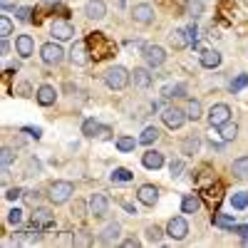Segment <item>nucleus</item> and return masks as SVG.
<instances>
[{"mask_svg":"<svg viewBox=\"0 0 248 248\" xmlns=\"http://www.w3.org/2000/svg\"><path fill=\"white\" fill-rule=\"evenodd\" d=\"M231 119V109L229 105H214L211 112H209V124L211 127H221V124H226Z\"/></svg>","mask_w":248,"mask_h":248,"instance_id":"1a4fd4ad","label":"nucleus"},{"mask_svg":"<svg viewBox=\"0 0 248 248\" xmlns=\"http://www.w3.org/2000/svg\"><path fill=\"white\" fill-rule=\"evenodd\" d=\"M70 60H72V65H87V62H90L87 43H75L72 50H70Z\"/></svg>","mask_w":248,"mask_h":248,"instance_id":"f8f14e48","label":"nucleus"},{"mask_svg":"<svg viewBox=\"0 0 248 248\" xmlns=\"http://www.w3.org/2000/svg\"><path fill=\"white\" fill-rule=\"evenodd\" d=\"M87 45L92 47V57L94 60H105L114 52V43L105 35V32H92L90 40H87Z\"/></svg>","mask_w":248,"mask_h":248,"instance_id":"f257e3e1","label":"nucleus"},{"mask_svg":"<svg viewBox=\"0 0 248 248\" xmlns=\"http://www.w3.org/2000/svg\"><path fill=\"white\" fill-rule=\"evenodd\" d=\"M161 119H164V124H167L169 129H179L181 124L186 122V112H181L179 107H167L164 114H161Z\"/></svg>","mask_w":248,"mask_h":248,"instance_id":"6e6552de","label":"nucleus"},{"mask_svg":"<svg viewBox=\"0 0 248 248\" xmlns=\"http://www.w3.org/2000/svg\"><path fill=\"white\" fill-rule=\"evenodd\" d=\"M32 226H40V229H52L55 218H52V214H50L47 209H37V211L32 214Z\"/></svg>","mask_w":248,"mask_h":248,"instance_id":"2eb2a0df","label":"nucleus"},{"mask_svg":"<svg viewBox=\"0 0 248 248\" xmlns=\"http://www.w3.org/2000/svg\"><path fill=\"white\" fill-rule=\"evenodd\" d=\"M199 147H201V139H199V137H186V141H184V154H196Z\"/></svg>","mask_w":248,"mask_h":248,"instance_id":"7c9ffc66","label":"nucleus"},{"mask_svg":"<svg viewBox=\"0 0 248 248\" xmlns=\"http://www.w3.org/2000/svg\"><path fill=\"white\" fill-rule=\"evenodd\" d=\"M132 179H134V174H132L129 169H124V167H117V169L112 171V181L124 184V181H132Z\"/></svg>","mask_w":248,"mask_h":248,"instance_id":"c756f323","label":"nucleus"},{"mask_svg":"<svg viewBox=\"0 0 248 248\" xmlns=\"http://www.w3.org/2000/svg\"><path fill=\"white\" fill-rule=\"evenodd\" d=\"M231 174L236 179H248V156H241L231 164Z\"/></svg>","mask_w":248,"mask_h":248,"instance_id":"4be33fe9","label":"nucleus"},{"mask_svg":"<svg viewBox=\"0 0 248 248\" xmlns=\"http://www.w3.org/2000/svg\"><path fill=\"white\" fill-rule=\"evenodd\" d=\"M147 241L149 243H159L161 241V229H159V226H149V229H147Z\"/></svg>","mask_w":248,"mask_h":248,"instance_id":"c9c22d12","label":"nucleus"},{"mask_svg":"<svg viewBox=\"0 0 248 248\" xmlns=\"http://www.w3.org/2000/svg\"><path fill=\"white\" fill-rule=\"evenodd\" d=\"M164 97H184L186 94V90H184V85H169V87H164V92H161Z\"/></svg>","mask_w":248,"mask_h":248,"instance_id":"f704fd0d","label":"nucleus"},{"mask_svg":"<svg viewBox=\"0 0 248 248\" xmlns=\"http://www.w3.org/2000/svg\"><path fill=\"white\" fill-rule=\"evenodd\" d=\"M13 32V23H10V17H0V37H8Z\"/></svg>","mask_w":248,"mask_h":248,"instance_id":"e433bc0d","label":"nucleus"},{"mask_svg":"<svg viewBox=\"0 0 248 248\" xmlns=\"http://www.w3.org/2000/svg\"><path fill=\"white\" fill-rule=\"evenodd\" d=\"M201 10H203L201 0H189V13H191V17H199V15H201Z\"/></svg>","mask_w":248,"mask_h":248,"instance_id":"79ce46f5","label":"nucleus"},{"mask_svg":"<svg viewBox=\"0 0 248 248\" xmlns=\"http://www.w3.org/2000/svg\"><path fill=\"white\" fill-rule=\"evenodd\" d=\"M186 117L194 119V122L201 117V102H199V99H191V102H189V107H186Z\"/></svg>","mask_w":248,"mask_h":248,"instance_id":"2f4dec72","label":"nucleus"},{"mask_svg":"<svg viewBox=\"0 0 248 248\" xmlns=\"http://www.w3.org/2000/svg\"><path fill=\"white\" fill-rule=\"evenodd\" d=\"M32 15V8H17V20H23V23H28Z\"/></svg>","mask_w":248,"mask_h":248,"instance_id":"c03bdc74","label":"nucleus"},{"mask_svg":"<svg viewBox=\"0 0 248 248\" xmlns=\"http://www.w3.org/2000/svg\"><path fill=\"white\" fill-rule=\"evenodd\" d=\"M167 233H169L174 241H181V238H186V233H189V223H186V218H181V216H174V218L167 223Z\"/></svg>","mask_w":248,"mask_h":248,"instance_id":"423d86ee","label":"nucleus"},{"mask_svg":"<svg viewBox=\"0 0 248 248\" xmlns=\"http://www.w3.org/2000/svg\"><path fill=\"white\" fill-rule=\"evenodd\" d=\"M72 243H75V246H90V243H92V238H90L85 231H77V233L72 236Z\"/></svg>","mask_w":248,"mask_h":248,"instance_id":"4c0bfd02","label":"nucleus"},{"mask_svg":"<svg viewBox=\"0 0 248 248\" xmlns=\"http://www.w3.org/2000/svg\"><path fill=\"white\" fill-rule=\"evenodd\" d=\"M122 246H124V248H137L139 241H137V238H127V241H122Z\"/></svg>","mask_w":248,"mask_h":248,"instance_id":"3c124183","label":"nucleus"},{"mask_svg":"<svg viewBox=\"0 0 248 248\" xmlns=\"http://www.w3.org/2000/svg\"><path fill=\"white\" fill-rule=\"evenodd\" d=\"M23 132H25V134H30V137H35V139L43 137V129H37V127H35V129H32V127H25Z\"/></svg>","mask_w":248,"mask_h":248,"instance_id":"de8ad7c7","label":"nucleus"},{"mask_svg":"<svg viewBox=\"0 0 248 248\" xmlns=\"http://www.w3.org/2000/svg\"><path fill=\"white\" fill-rule=\"evenodd\" d=\"M99 132H102V127L94 119H87L85 124H82V134H85V137H99Z\"/></svg>","mask_w":248,"mask_h":248,"instance_id":"cd10ccee","label":"nucleus"},{"mask_svg":"<svg viewBox=\"0 0 248 248\" xmlns=\"http://www.w3.org/2000/svg\"><path fill=\"white\" fill-rule=\"evenodd\" d=\"M15 50H17V55H20V57H30V55H32V50H35L32 37H30V35H20V37L15 40Z\"/></svg>","mask_w":248,"mask_h":248,"instance_id":"f3484780","label":"nucleus"},{"mask_svg":"<svg viewBox=\"0 0 248 248\" xmlns=\"http://www.w3.org/2000/svg\"><path fill=\"white\" fill-rule=\"evenodd\" d=\"M231 203H233V209H246L248 206V194L246 191H236L231 196Z\"/></svg>","mask_w":248,"mask_h":248,"instance_id":"473e14b6","label":"nucleus"},{"mask_svg":"<svg viewBox=\"0 0 248 248\" xmlns=\"http://www.w3.org/2000/svg\"><path fill=\"white\" fill-rule=\"evenodd\" d=\"M85 15L90 20H102V17L107 15V5L102 3V0H90V3L85 5Z\"/></svg>","mask_w":248,"mask_h":248,"instance_id":"4468645a","label":"nucleus"},{"mask_svg":"<svg viewBox=\"0 0 248 248\" xmlns=\"http://www.w3.org/2000/svg\"><path fill=\"white\" fill-rule=\"evenodd\" d=\"M40 55H43L45 65H60L62 57H65V52H62V47L57 43H45L43 50H40Z\"/></svg>","mask_w":248,"mask_h":248,"instance_id":"39448f33","label":"nucleus"},{"mask_svg":"<svg viewBox=\"0 0 248 248\" xmlns=\"http://www.w3.org/2000/svg\"><path fill=\"white\" fill-rule=\"evenodd\" d=\"M13 159H15V152H13L10 147H5V149H3V156H0V161H3V169H5V167H10Z\"/></svg>","mask_w":248,"mask_h":248,"instance_id":"a19ab883","label":"nucleus"},{"mask_svg":"<svg viewBox=\"0 0 248 248\" xmlns=\"http://www.w3.org/2000/svg\"><path fill=\"white\" fill-rule=\"evenodd\" d=\"M171 176H181V171H184V161H171Z\"/></svg>","mask_w":248,"mask_h":248,"instance_id":"a18cd8bd","label":"nucleus"},{"mask_svg":"<svg viewBox=\"0 0 248 248\" xmlns=\"http://www.w3.org/2000/svg\"><path fill=\"white\" fill-rule=\"evenodd\" d=\"M201 65L209 67V70L218 67V65H221V55H218L216 50H203V52H201Z\"/></svg>","mask_w":248,"mask_h":248,"instance_id":"412c9836","label":"nucleus"},{"mask_svg":"<svg viewBox=\"0 0 248 248\" xmlns=\"http://www.w3.org/2000/svg\"><path fill=\"white\" fill-rule=\"evenodd\" d=\"M141 164H144L147 169H161V167H164V154H161V152L149 149L147 154L141 156Z\"/></svg>","mask_w":248,"mask_h":248,"instance_id":"a211bd4d","label":"nucleus"},{"mask_svg":"<svg viewBox=\"0 0 248 248\" xmlns=\"http://www.w3.org/2000/svg\"><path fill=\"white\" fill-rule=\"evenodd\" d=\"M132 82H134V87H139V90H147V87L152 85V75H149V70L137 67V70L132 72Z\"/></svg>","mask_w":248,"mask_h":248,"instance_id":"6ab92c4d","label":"nucleus"},{"mask_svg":"<svg viewBox=\"0 0 248 248\" xmlns=\"http://www.w3.org/2000/svg\"><path fill=\"white\" fill-rule=\"evenodd\" d=\"M137 199H139L144 206H154L156 199H159V189H156V186H152V184H144V186H139Z\"/></svg>","mask_w":248,"mask_h":248,"instance_id":"9b49d317","label":"nucleus"},{"mask_svg":"<svg viewBox=\"0 0 248 248\" xmlns=\"http://www.w3.org/2000/svg\"><path fill=\"white\" fill-rule=\"evenodd\" d=\"M156 139H159V129L156 127H147V129L141 132V137H139V141L147 144V147H149V144H154Z\"/></svg>","mask_w":248,"mask_h":248,"instance_id":"bb28decb","label":"nucleus"},{"mask_svg":"<svg viewBox=\"0 0 248 248\" xmlns=\"http://www.w3.org/2000/svg\"><path fill=\"white\" fill-rule=\"evenodd\" d=\"M141 55H144L149 67H159V65H164V60H167V52H164V47H159V45H144Z\"/></svg>","mask_w":248,"mask_h":248,"instance_id":"20e7f679","label":"nucleus"},{"mask_svg":"<svg viewBox=\"0 0 248 248\" xmlns=\"http://www.w3.org/2000/svg\"><path fill=\"white\" fill-rule=\"evenodd\" d=\"M169 40H171V45H174L176 50H184L186 45H189V37H186V30H174Z\"/></svg>","mask_w":248,"mask_h":248,"instance_id":"393cba45","label":"nucleus"},{"mask_svg":"<svg viewBox=\"0 0 248 248\" xmlns=\"http://www.w3.org/2000/svg\"><path fill=\"white\" fill-rule=\"evenodd\" d=\"M20 194H23L20 189H8V191H5V199H8V201H15V199H20Z\"/></svg>","mask_w":248,"mask_h":248,"instance_id":"49530a36","label":"nucleus"},{"mask_svg":"<svg viewBox=\"0 0 248 248\" xmlns=\"http://www.w3.org/2000/svg\"><path fill=\"white\" fill-rule=\"evenodd\" d=\"M20 221H23V211H20V209H13V211H8V223L17 226Z\"/></svg>","mask_w":248,"mask_h":248,"instance_id":"37998d69","label":"nucleus"},{"mask_svg":"<svg viewBox=\"0 0 248 248\" xmlns=\"http://www.w3.org/2000/svg\"><path fill=\"white\" fill-rule=\"evenodd\" d=\"M50 32L55 40H70L75 37V28L67 23V20H55V23L50 25Z\"/></svg>","mask_w":248,"mask_h":248,"instance_id":"9d476101","label":"nucleus"},{"mask_svg":"<svg viewBox=\"0 0 248 248\" xmlns=\"http://www.w3.org/2000/svg\"><path fill=\"white\" fill-rule=\"evenodd\" d=\"M248 85V75H238L233 82H231V92H238V90H243Z\"/></svg>","mask_w":248,"mask_h":248,"instance_id":"ea45409f","label":"nucleus"},{"mask_svg":"<svg viewBox=\"0 0 248 248\" xmlns=\"http://www.w3.org/2000/svg\"><path fill=\"white\" fill-rule=\"evenodd\" d=\"M72 214H75V216H85V203L77 201V203H75V209H72Z\"/></svg>","mask_w":248,"mask_h":248,"instance_id":"09e8293b","label":"nucleus"},{"mask_svg":"<svg viewBox=\"0 0 248 248\" xmlns=\"http://www.w3.org/2000/svg\"><path fill=\"white\" fill-rule=\"evenodd\" d=\"M129 79H132V75L124 70V67H109L107 72H105V82H107V87L109 90H124L129 85Z\"/></svg>","mask_w":248,"mask_h":248,"instance_id":"f03ea898","label":"nucleus"},{"mask_svg":"<svg viewBox=\"0 0 248 248\" xmlns=\"http://www.w3.org/2000/svg\"><path fill=\"white\" fill-rule=\"evenodd\" d=\"M134 147H137V141H134L132 137H119V139H117V149H119V152H132Z\"/></svg>","mask_w":248,"mask_h":248,"instance_id":"72a5a7b5","label":"nucleus"},{"mask_svg":"<svg viewBox=\"0 0 248 248\" xmlns=\"http://www.w3.org/2000/svg\"><path fill=\"white\" fill-rule=\"evenodd\" d=\"M0 5L3 8H15V0H0Z\"/></svg>","mask_w":248,"mask_h":248,"instance_id":"864d4df0","label":"nucleus"},{"mask_svg":"<svg viewBox=\"0 0 248 248\" xmlns=\"http://www.w3.org/2000/svg\"><path fill=\"white\" fill-rule=\"evenodd\" d=\"M8 52H10V45H8V40L3 37V43H0V55H3V57H5Z\"/></svg>","mask_w":248,"mask_h":248,"instance_id":"603ef678","label":"nucleus"},{"mask_svg":"<svg viewBox=\"0 0 248 248\" xmlns=\"http://www.w3.org/2000/svg\"><path fill=\"white\" fill-rule=\"evenodd\" d=\"M233 231H236L241 238H248V226H233Z\"/></svg>","mask_w":248,"mask_h":248,"instance_id":"8fccbe9b","label":"nucleus"},{"mask_svg":"<svg viewBox=\"0 0 248 248\" xmlns=\"http://www.w3.org/2000/svg\"><path fill=\"white\" fill-rule=\"evenodd\" d=\"M107 211H109V199L105 194H92V199H90V214L94 218H102V216H107Z\"/></svg>","mask_w":248,"mask_h":248,"instance_id":"0eeeda50","label":"nucleus"},{"mask_svg":"<svg viewBox=\"0 0 248 248\" xmlns=\"http://www.w3.org/2000/svg\"><path fill=\"white\" fill-rule=\"evenodd\" d=\"M72 194H75V186L70 181H55L50 186V201L52 203H65Z\"/></svg>","mask_w":248,"mask_h":248,"instance_id":"7ed1b4c3","label":"nucleus"},{"mask_svg":"<svg viewBox=\"0 0 248 248\" xmlns=\"http://www.w3.org/2000/svg\"><path fill=\"white\" fill-rule=\"evenodd\" d=\"M45 3H60V0H45Z\"/></svg>","mask_w":248,"mask_h":248,"instance_id":"5fc2aeb1","label":"nucleus"},{"mask_svg":"<svg viewBox=\"0 0 248 248\" xmlns=\"http://www.w3.org/2000/svg\"><path fill=\"white\" fill-rule=\"evenodd\" d=\"M55 99H57V92H55V87H50V85H43L37 90V102L43 107H50V105H55Z\"/></svg>","mask_w":248,"mask_h":248,"instance_id":"aec40b11","label":"nucleus"},{"mask_svg":"<svg viewBox=\"0 0 248 248\" xmlns=\"http://www.w3.org/2000/svg\"><path fill=\"white\" fill-rule=\"evenodd\" d=\"M218 129H221V139H223V141H231V139L238 137V127H236V124H231V122L221 124Z\"/></svg>","mask_w":248,"mask_h":248,"instance_id":"a878e982","label":"nucleus"},{"mask_svg":"<svg viewBox=\"0 0 248 248\" xmlns=\"http://www.w3.org/2000/svg\"><path fill=\"white\" fill-rule=\"evenodd\" d=\"M40 241V226H32V229L30 231H23V233H20L17 236V243H37Z\"/></svg>","mask_w":248,"mask_h":248,"instance_id":"5701e85b","label":"nucleus"},{"mask_svg":"<svg viewBox=\"0 0 248 248\" xmlns=\"http://www.w3.org/2000/svg\"><path fill=\"white\" fill-rule=\"evenodd\" d=\"M186 37H189V45L199 43V28H196V23H191L189 28H186Z\"/></svg>","mask_w":248,"mask_h":248,"instance_id":"58836bf2","label":"nucleus"},{"mask_svg":"<svg viewBox=\"0 0 248 248\" xmlns=\"http://www.w3.org/2000/svg\"><path fill=\"white\" fill-rule=\"evenodd\" d=\"M132 17L137 20V23H141V25H149L152 20H154V8L152 5H134V10H132Z\"/></svg>","mask_w":248,"mask_h":248,"instance_id":"ddd939ff","label":"nucleus"},{"mask_svg":"<svg viewBox=\"0 0 248 248\" xmlns=\"http://www.w3.org/2000/svg\"><path fill=\"white\" fill-rule=\"evenodd\" d=\"M119 233H122V226H119V223H109V226H105V229H102L99 241L105 243V246H112V243L119 238Z\"/></svg>","mask_w":248,"mask_h":248,"instance_id":"dca6fc26","label":"nucleus"},{"mask_svg":"<svg viewBox=\"0 0 248 248\" xmlns=\"http://www.w3.org/2000/svg\"><path fill=\"white\" fill-rule=\"evenodd\" d=\"M199 209H201L199 196H186V199L181 201V211H184V214H196Z\"/></svg>","mask_w":248,"mask_h":248,"instance_id":"b1692460","label":"nucleus"},{"mask_svg":"<svg viewBox=\"0 0 248 248\" xmlns=\"http://www.w3.org/2000/svg\"><path fill=\"white\" fill-rule=\"evenodd\" d=\"M214 226L218 229H233V216H226V214H214Z\"/></svg>","mask_w":248,"mask_h":248,"instance_id":"c85d7f7f","label":"nucleus"}]
</instances>
